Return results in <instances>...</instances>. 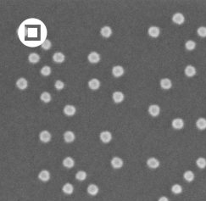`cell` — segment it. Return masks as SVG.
I'll return each instance as SVG.
<instances>
[{"label": "cell", "mask_w": 206, "mask_h": 201, "mask_svg": "<svg viewBox=\"0 0 206 201\" xmlns=\"http://www.w3.org/2000/svg\"><path fill=\"white\" fill-rule=\"evenodd\" d=\"M40 99H41V100L42 102L49 103L50 101H51L52 98H51V95H50L49 93H48V92H43V93L41 94V96H40Z\"/></svg>", "instance_id": "28"}, {"label": "cell", "mask_w": 206, "mask_h": 201, "mask_svg": "<svg viewBox=\"0 0 206 201\" xmlns=\"http://www.w3.org/2000/svg\"><path fill=\"white\" fill-rule=\"evenodd\" d=\"M196 165L198 168L204 169L206 167V159L203 157H199L198 160H196Z\"/></svg>", "instance_id": "29"}, {"label": "cell", "mask_w": 206, "mask_h": 201, "mask_svg": "<svg viewBox=\"0 0 206 201\" xmlns=\"http://www.w3.org/2000/svg\"><path fill=\"white\" fill-rule=\"evenodd\" d=\"M112 98H113L114 102L116 103V104H120V103H121L122 101H123L125 96H124L123 93L117 91V92H115V93L113 94V95H112Z\"/></svg>", "instance_id": "12"}, {"label": "cell", "mask_w": 206, "mask_h": 201, "mask_svg": "<svg viewBox=\"0 0 206 201\" xmlns=\"http://www.w3.org/2000/svg\"><path fill=\"white\" fill-rule=\"evenodd\" d=\"M172 21L177 25H181L185 21V17L181 13H176L172 16Z\"/></svg>", "instance_id": "4"}, {"label": "cell", "mask_w": 206, "mask_h": 201, "mask_svg": "<svg viewBox=\"0 0 206 201\" xmlns=\"http://www.w3.org/2000/svg\"><path fill=\"white\" fill-rule=\"evenodd\" d=\"M124 72H125L124 68L120 66H114L112 69V74L115 77H120L121 76H123Z\"/></svg>", "instance_id": "6"}, {"label": "cell", "mask_w": 206, "mask_h": 201, "mask_svg": "<svg viewBox=\"0 0 206 201\" xmlns=\"http://www.w3.org/2000/svg\"><path fill=\"white\" fill-rule=\"evenodd\" d=\"M185 48L187 49V50L192 51V50H194L196 48V43L193 41V40H188V41L186 42Z\"/></svg>", "instance_id": "31"}, {"label": "cell", "mask_w": 206, "mask_h": 201, "mask_svg": "<svg viewBox=\"0 0 206 201\" xmlns=\"http://www.w3.org/2000/svg\"><path fill=\"white\" fill-rule=\"evenodd\" d=\"M196 127L199 130H204L206 129V119L204 118H199L196 121Z\"/></svg>", "instance_id": "26"}, {"label": "cell", "mask_w": 206, "mask_h": 201, "mask_svg": "<svg viewBox=\"0 0 206 201\" xmlns=\"http://www.w3.org/2000/svg\"><path fill=\"white\" fill-rule=\"evenodd\" d=\"M171 191L172 193H175V194H180L182 192V188H181V185L179 184H174L172 187H171Z\"/></svg>", "instance_id": "33"}, {"label": "cell", "mask_w": 206, "mask_h": 201, "mask_svg": "<svg viewBox=\"0 0 206 201\" xmlns=\"http://www.w3.org/2000/svg\"><path fill=\"white\" fill-rule=\"evenodd\" d=\"M148 113H149V115H152L153 117L158 116L160 113V108L157 104H151L148 107Z\"/></svg>", "instance_id": "3"}, {"label": "cell", "mask_w": 206, "mask_h": 201, "mask_svg": "<svg viewBox=\"0 0 206 201\" xmlns=\"http://www.w3.org/2000/svg\"><path fill=\"white\" fill-rule=\"evenodd\" d=\"M147 165L149 168L151 169H156L160 166V161L157 160L156 158H149L147 160Z\"/></svg>", "instance_id": "11"}, {"label": "cell", "mask_w": 206, "mask_h": 201, "mask_svg": "<svg viewBox=\"0 0 206 201\" xmlns=\"http://www.w3.org/2000/svg\"><path fill=\"white\" fill-rule=\"evenodd\" d=\"M42 48V49L44 50H49L52 47V43H51V42L49 41V40H45V42L42 44L41 46Z\"/></svg>", "instance_id": "36"}, {"label": "cell", "mask_w": 206, "mask_h": 201, "mask_svg": "<svg viewBox=\"0 0 206 201\" xmlns=\"http://www.w3.org/2000/svg\"><path fill=\"white\" fill-rule=\"evenodd\" d=\"M100 33H101V35H102L103 37H106V38H108V37H110V36H111L112 29L110 28V26H105L102 27L101 31H100Z\"/></svg>", "instance_id": "24"}, {"label": "cell", "mask_w": 206, "mask_h": 201, "mask_svg": "<svg viewBox=\"0 0 206 201\" xmlns=\"http://www.w3.org/2000/svg\"><path fill=\"white\" fill-rule=\"evenodd\" d=\"M160 84L161 87L163 89H165V90H168V89H170L172 87V82L168 78H163V79H161Z\"/></svg>", "instance_id": "15"}, {"label": "cell", "mask_w": 206, "mask_h": 201, "mask_svg": "<svg viewBox=\"0 0 206 201\" xmlns=\"http://www.w3.org/2000/svg\"><path fill=\"white\" fill-rule=\"evenodd\" d=\"M148 35L151 37H154V38H156L160 36V30L158 26H150L148 30Z\"/></svg>", "instance_id": "5"}, {"label": "cell", "mask_w": 206, "mask_h": 201, "mask_svg": "<svg viewBox=\"0 0 206 201\" xmlns=\"http://www.w3.org/2000/svg\"><path fill=\"white\" fill-rule=\"evenodd\" d=\"M100 140L103 142V144H109L112 140V134L108 131H103L100 133L99 135Z\"/></svg>", "instance_id": "2"}, {"label": "cell", "mask_w": 206, "mask_h": 201, "mask_svg": "<svg viewBox=\"0 0 206 201\" xmlns=\"http://www.w3.org/2000/svg\"><path fill=\"white\" fill-rule=\"evenodd\" d=\"M16 86L19 89L21 90H25V88L28 86V82H27V80L24 77L19 78L16 81Z\"/></svg>", "instance_id": "10"}, {"label": "cell", "mask_w": 206, "mask_h": 201, "mask_svg": "<svg viewBox=\"0 0 206 201\" xmlns=\"http://www.w3.org/2000/svg\"><path fill=\"white\" fill-rule=\"evenodd\" d=\"M63 165L66 168H72L75 165V160L71 157H66L63 160Z\"/></svg>", "instance_id": "21"}, {"label": "cell", "mask_w": 206, "mask_h": 201, "mask_svg": "<svg viewBox=\"0 0 206 201\" xmlns=\"http://www.w3.org/2000/svg\"><path fill=\"white\" fill-rule=\"evenodd\" d=\"M197 33L199 37H206V27L205 26H200L197 30Z\"/></svg>", "instance_id": "34"}, {"label": "cell", "mask_w": 206, "mask_h": 201, "mask_svg": "<svg viewBox=\"0 0 206 201\" xmlns=\"http://www.w3.org/2000/svg\"><path fill=\"white\" fill-rule=\"evenodd\" d=\"M21 43L28 47H37L45 42L47 28L41 21L37 19H28L22 22L17 31Z\"/></svg>", "instance_id": "1"}, {"label": "cell", "mask_w": 206, "mask_h": 201, "mask_svg": "<svg viewBox=\"0 0 206 201\" xmlns=\"http://www.w3.org/2000/svg\"><path fill=\"white\" fill-rule=\"evenodd\" d=\"M66 60V57H65V54L61 52H57L55 53L53 55V60H54L55 63L57 64H60V63H63Z\"/></svg>", "instance_id": "14"}, {"label": "cell", "mask_w": 206, "mask_h": 201, "mask_svg": "<svg viewBox=\"0 0 206 201\" xmlns=\"http://www.w3.org/2000/svg\"><path fill=\"white\" fill-rule=\"evenodd\" d=\"M75 138H76V137H75L73 131H67L64 134V140L66 141V143H72L75 140Z\"/></svg>", "instance_id": "20"}, {"label": "cell", "mask_w": 206, "mask_h": 201, "mask_svg": "<svg viewBox=\"0 0 206 201\" xmlns=\"http://www.w3.org/2000/svg\"><path fill=\"white\" fill-rule=\"evenodd\" d=\"M88 87H89V88L92 89V90H97V89H99V87H100V82H99V80L96 79V78L91 79L90 81L88 82Z\"/></svg>", "instance_id": "17"}, {"label": "cell", "mask_w": 206, "mask_h": 201, "mask_svg": "<svg viewBox=\"0 0 206 201\" xmlns=\"http://www.w3.org/2000/svg\"><path fill=\"white\" fill-rule=\"evenodd\" d=\"M62 191H63V193H65L66 194H72L73 192H74V187H73V185L71 183L67 182V183H66L63 186Z\"/></svg>", "instance_id": "22"}, {"label": "cell", "mask_w": 206, "mask_h": 201, "mask_svg": "<svg viewBox=\"0 0 206 201\" xmlns=\"http://www.w3.org/2000/svg\"><path fill=\"white\" fill-rule=\"evenodd\" d=\"M87 59H88V61L92 63V64H96L98 63L100 60V55L97 52H91L88 56H87Z\"/></svg>", "instance_id": "8"}, {"label": "cell", "mask_w": 206, "mask_h": 201, "mask_svg": "<svg viewBox=\"0 0 206 201\" xmlns=\"http://www.w3.org/2000/svg\"><path fill=\"white\" fill-rule=\"evenodd\" d=\"M38 178L42 181V182H48L50 179V173L49 171L47 170H42L38 174Z\"/></svg>", "instance_id": "19"}, {"label": "cell", "mask_w": 206, "mask_h": 201, "mask_svg": "<svg viewBox=\"0 0 206 201\" xmlns=\"http://www.w3.org/2000/svg\"><path fill=\"white\" fill-rule=\"evenodd\" d=\"M51 134L49 131H42L39 134V138L42 143H49L51 140Z\"/></svg>", "instance_id": "9"}, {"label": "cell", "mask_w": 206, "mask_h": 201, "mask_svg": "<svg viewBox=\"0 0 206 201\" xmlns=\"http://www.w3.org/2000/svg\"><path fill=\"white\" fill-rule=\"evenodd\" d=\"M87 193L92 196H95L99 193V187L96 184H90L87 187Z\"/></svg>", "instance_id": "23"}, {"label": "cell", "mask_w": 206, "mask_h": 201, "mask_svg": "<svg viewBox=\"0 0 206 201\" xmlns=\"http://www.w3.org/2000/svg\"><path fill=\"white\" fill-rule=\"evenodd\" d=\"M87 178V172L84 171H79L76 174V179L78 181H84Z\"/></svg>", "instance_id": "30"}, {"label": "cell", "mask_w": 206, "mask_h": 201, "mask_svg": "<svg viewBox=\"0 0 206 201\" xmlns=\"http://www.w3.org/2000/svg\"><path fill=\"white\" fill-rule=\"evenodd\" d=\"M40 72H41V74L42 75L43 77H48V76H49V75L51 74L52 70H51V68H50L49 66H45L42 68L41 70H40Z\"/></svg>", "instance_id": "32"}, {"label": "cell", "mask_w": 206, "mask_h": 201, "mask_svg": "<svg viewBox=\"0 0 206 201\" xmlns=\"http://www.w3.org/2000/svg\"><path fill=\"white\" fill-rule=\"evenodd\" d=\"M76 107L73 106V105H70V104H67L64 108V113L66 114V115L68 116H72L76 114Z\"/></svg>", "instance_id": "16"}, {"label": "cell", "mask_w": 206, "mask_h": 201, "mask_svg": "<svg viewBox=\"0 0 206 201\" xmlns=\"http://www.w3.org/2000/svg\"><path fill=\"white\" fill-rule=\"evenodd\" d=\"M28 60L31 64H37L40 61V56H39V54L36 53H30L28 56Z\"/></svg>", "instance_id": "25"}, {"label": "cell", "mask_w": 206, "mask_h": 201, "mask_svg": "<svg viewBox=\"0 0 206 201\" xmlns=\"http://www.w3.org/2000/svg\"><path fill=\"white\" fill-rule=\"evenodd\" d=\"M158 201H169V199L167 197H165V196H162V197H160L159 199V200Z\"/></svg>", "instance_id": "37"}, {"label": "cell", "mask_w": 206, "mask_h": 201, "mask_svg": "<svg viewBox=\"0 0 206 201\" xmlns=\"http://www.w3.org/2000/svg\"><path fill=\"white\" fill-rule=\"evenodd\" d=\"M183 177H184V179H185L187 182H193V181L194 180L195 176H194V173L192 171H187V172H185L184 174H183Z\"/></svg>", "instance_id": "27"}, {"label": "cell", "mask_w": 206, "mask_h": 201, "mask_svg": "<svg viewBox=\"0 0 206 201\" xmlns=\"http://www.w3.org/2000/svg\"><path fill=\"white\" fill-rule=\"evenodd\" d=\"M172 127L174 129H177V130H180L182 127H184V121L183 120L181 119V118H176L172 121Z\"/></svg>", "instance_id": "13"}, {"label": "cell", "mask_w": 206, "mask_h": 201, "mask_svg": "<svg viewBox=\"0 0 206 201\" xmlns=\"http://www.w3.org/2000/svg\"><path fill=\"white\" fill-rule=\"evenodd\" d=\"M111 165L115 169L121 168L123 166V160L120 157H114L111 160Z\"/></svg>", "instance_id": "7"}, {"label": "cell", "mask_w": 206, "mask_h": 201, "mask_svg": "<svg viewBox=\"0 0 206 201\" xmlns=\"http://www.w3.org/2000/svg\"><path fill=\"white\" fill-rule=\"evenodd\" d=\"M185 75L188 77H194L196 73H197V70H196V68L193 66H187L185 68Z\"/></svg>", "instance_id": "18"}, {"label": "cell", "mask_w": 206, "mask_h": 201, "mask_svg": "<svg viewBox=\"0 0 206 201\" xmlns=\"http://www.w3.org/2000/svg\"><path fill=\"white\" fill-rule=\"evenodd\" d=\"M54 87H55V88H56L57 90L60 91L65 87V83L62 82V81H60V80H57V81L55 82V83H54Z\"/></svg>", "instance_id": "35"}]
</instances>
